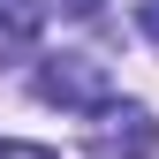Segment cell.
Returning a JSON list of instances; mask_svg holds the SVG:
<instances>
[{
    "mask_svg": "<svg viewBox=\"0 0 159 159\" xmlns=\"http://www.w3.org/2000/svg\"><path fill=\"white\" fill-rule=\"evenodd\" d=\"M61 8H68V15H98V0H61Z\"/></svg>",
    "mask_w": 159,
    "mask_h": 159,
    "instance_id": "obj_6",
    "label": "cell"
},
{
    "mask_svg": "<svg viewBox=\"0 0 159 159\" xmlns=\"http://www.w3.org/2000/svg\"><path fill=\"white\" fill-rule=\"evenodd\" d=\"M136 23H144V38H159V0H136Z\"/></svg>",
    "mask_w": 159,
    "mask_h": 159,
    "instance_id": "obj_5",
    "label": "cell"
},
{
    "mask_svg": "<svg viewBox=\"0 0 159 159\" xmlns=\"http://www.w3.org/2000/svg\"><path fill=\"white\" fill-rule=\"evenodd\" d=\"M159 152V121H152V106H98L91 114V159H152Z\"/></svg>",
    "mask_w": 159,
    "mask_h": 159,
    "instance_id": "obj_2",
    "label": "cell"
},
{
    "mask_svg": "<svg viewBox=\"0 0 159 159\" xmlns=\"http://www.w3.org/2000/svg\"><path fill=\"white\" fill-rule=\"evenodd\" d=\"M0 159H61V152H46V144H0Z\"/></svg>",
    "mask_w": 159,
    "mask_h": 159,
    "instance_id": "obj_4",
    "label": "cell"
},
{
    "mask_svg": "<svg viewBox=\"0 0 159 159\" xmlns=\"http://www.w3.org/2000/svg\"><path fill=\"white\" fill-rule=\"evenodd\" d=\"M38 30H46V0H0V61L30 53Z\"/></svg>",
    "mask_w": 159,
    "mask_h": 159,
    "instance_id": "obj_3",
    "label": "cell"
},
{
    "mask_svg": "<svg viewBox=\"0 0 159 159\" xmlns=\"http://www.w3.org/2000/svg\"><path fill=\"white\" fill-rule=\"evenodd\" d=\"M38 98H46V106H68V114H98L114 98V76H106V61H91V53H53V61L38 68Z\"/></svg>",
    "mask_w": 159,
    "mask_h": 159,
    "instance_id": "obj_1",
    "label": "cell"
}]
</instances>
